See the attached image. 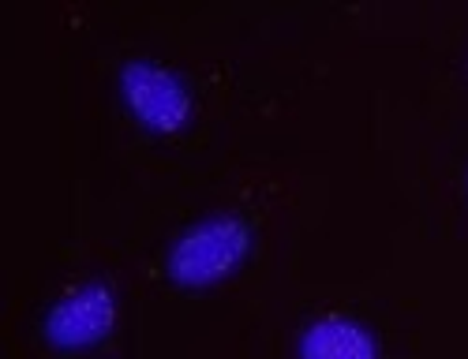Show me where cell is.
Listing matches in <instances>:
<instances>
[{"label": "cell", "instance_id": "1", "mask_svg": "<svg viewBox=\"0 0 468 359\" xmlns=\"http://www.w3.org/2000/svg\"><path fill=\"white\" fill-rule=\"evenodd\" d=\"M255 251V225L244 214H207L187 225L165 251V277L184 292L229 281Z\"/></svg>", "mask_w": 468, "mask_h": 359}, {"label": "cell", "instance_id": "4", "mask_svg": "<svg viewBox=\"0 0 468 359\" xmlns=\"http://www.w3.org/2000/svg\"><path fill=\"white\" fill-rule=\"evenodd\" d=\"M296 359H378V337L353 314H323L300 330Z\"/></svg>", "mask_w": 468, "mask_h": 359}, {"label": "cell", "instance_id": "2", "mask_svg": "<svg viewBox=\"0 0 468 359\" xmlns=\"http://www.w3.org/2000/svg\"><path fill=\"white\" fill-rule=\"evenodd\" d=\"M116 94L124 112L150 135H180L195 116L191 83L154 57H128L116 68Z\"/></svg>", "mask_w": 468, "mask_h": 359}, {"label": "cell", "instance_id": "3", "mask_svg": "<svg viewBox=\"0 0 468 359\" xmlns=\"http://www.w3.org/2000/svg\"><path fill=\"white\" fill-rule=\"evenodd\" d=\"M116 289L101 277L68 289L42 318V341L57 352V355H87L98 352L112 330H116Z\"/></svg>", "mask_w": 468, "mask_h": 359}]
</instances>
